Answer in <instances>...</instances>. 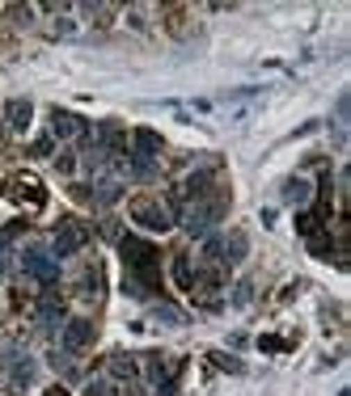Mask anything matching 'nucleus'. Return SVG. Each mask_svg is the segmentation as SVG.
<instances>
[{
    "mask_svg": "<svg viewBox=\"0 0 351 396\" xmlns=\"http://www.w3.org/2000/svg\"><path fill=\"white\" fill-rule=\"evenodd\" d=\"M208 359H212L220 371H229V375H241V371H245V363H241V359H233V354H225V350H212Z\"/></svg>",
    "mask_w": 351,
    "mask_h": 396,
    "instance_id": "nucleus-26",
    "label": "nucleus"
},
{
    "mask_svg": "<svg viewBox=\"0 0 351 396\" xmlns=\"http://www.w3.org/2000/svg\"><path fill=\"white\" fill-rule=\"evenodd\" d=\"M225 211H229L225 190H216L212 198H199V203H182V207H178V228H182L186 236H199V241H204L216 223L225 219Z\"/></svg>",
    "mask_w": 351,
    "mask_h": 396,
    "instance_id": "nucleus-2",
    "label": "nucleus"
},
{
    "mask_svg": "<svg viewBox=\"0 0 351 396\" xmlns=\"http://www.w3.org/2000/svg\"><path fill=\"white\" fill-rule=\"evenodd\" d=\"M56 169H60V173H72V169H76V156H72V152L56 156Z\"/></svg>",
    "mask_w": 351,
    "mask_h": 396,
    "instance_id": "nucleus-32",
    "label": "nucleus"
},
{
    "mask_svg": "<svg viewBox=\"0 0 351 396\" xmlns=\"http://www.w3.org/2000/svg\"><path fill=\"white\" fill-rule=\"evenodd\" d=\"M89 198H93V203H102V207H111V203H119V198H123V182H119L115 173H111V178L102 173V178L89 186Z\"/></svg>",
    "mask_w": 351,
    "mask_h": 396,
    "instance_id": "nucleus-12",
    "label": "nucleus"
},
{
    "mask_svg": "<svg viewBox=\"0 0 351 396\" xmlns=\"http://www.w3.org/2000/svg\"><path fill=\"white\" fill-rule=\"evenodd\" d=\"M51 139H72V135H85V119L81 114H68V110H51Z\"/></svg>",
    "mask_w": 351,
    "mask_h": 396,
    "instance_id": "nucleus-10",
    "label": "nucleus"
},
{
    "mask_svg": "<svg viewBox=\"0 0 351 396\" xmlns=\"http://www.w3.org/2000/svg\"><path fill=\"white\" fill-rule=\"evenodd\" d=\"M30 119H34V105H30L26 97L9 101V127H13V131H26V127H30Z\"/></svg>",
    "mask_w": 351,
    "mask_h": 396,
    "instance_id": "nucleus-17",
    "label": "nucleus"
},
{
    "mask_svg": "<svg viewBox=\"0 0 351 396\" xmlns=\"http://www.w3.org/2000/svg\"><path fill=\"white\" fill-rule=\"evenodd\" d=\"M127 160H131V173H136L140 182H148V178H157V156H140V152H131Z\"/></svg>",
    "mask_w": 351,
    "mask_h": 396,
    "instance_id": "nucleus-22",
    "label": "nucleus"
},
{
    "mask_svg": "<svg viewBox=\"0 0 351 396\" xmlns=\"http://www.w3.org/2000/svg\"><path fill=\"white\" fill-rule=\"evenodd\" d=\"M245 253H250V236L245 232H229V241H225V266L245 261Z\"/></svg>",
    "mask_w": 351,
    "mask_h": 396,
    "instance_id": "nucleus-14",
    "label": "nucleus"
},
{
    "mask_svg": "<svg viewBox=\"0 0 351 396\" xmlns=\"http://www.w3.org/2000/svg\"><path fill=\"white\" fill-rule=\"evenodd\" d=\"M204 261L225 266V236H220V232H208V236H204Z\"/></svg>",
    "mask_w": 351,
    "mask_h": 396,
    "instance_id": "nucleus-21",
    "label": "nucleus"
},
{
    "mask_svg": "<svg viewBox=\"0 0 351 396\" xmlns=\"http://www.w3.org/2000/svg\"><path fill=\"white\" fill-rule=\"evenodd\" d=\"M250 300H254V287H250V282L241 278V282H237V287H233V300H229V304H233V308H245Z\"/></svg>",
    "mask_w": 351,
    "mask_h": 396,
    "instance_id": "nucleus-29",
    "label": "nucleus"
},
{
    "mask_svg": "<svg viewBox=\"0 0 351 396\" xmlns=\"http://www.w3.org/2000/svg\"><path fill=\"white\" fill-rule=\"evenodd\" d=\"M51 152H56V139H51V135L34 139V148H30V156H51Z\"/></svg>",
    "mask_w": 351,
    "mask_h": 396,
    "instance_id": "nucleus-30",
    "label": "nucleus"
},
{
    "mask_svg": "<svg viewBox=\"0 0 351 396\" xmlns=\"http://www.w3.org/2000/svg\"><path fill=\"white\" fill-rule=\"evenodd\" d=\"M30 17H34V9H26V5H13V9H9V21H22V26H30Z\"/></svg>",
    "mask_w": 351,
    "mask_h": 396,
    "instance_id": "nucleus-31",
    "label": "nucleus"
},
{
    "mask_svg": "<svg viewBox=\"0 0 351 396\" xmlns=\"http://www.w3.org/2000/svg\"><path fill=\"white\" fill-rule=\"evenodd\" d=\"M279 346H284L279 337H259V350H267V354H271V350H279Z\"/></svg>",
    "mask_w": 351,
    "mask_h": 396,
    "instance_id": "nucleus-33",
    "label": "nucleus"
},
{
    "mask_svg": "<svg viewBox=\"0 0 351 396\" xmlns=\"http://www.w3.org/2000/svg\"><path fill=\"white\" fill-rule=\"evenodd\" d=\"M13 190H17V198H26V203H34V207H42L47 203V186L34 178V173H13Z\"/></svg>",
    "mask_w": 351,
    "mask_h": 396,
    "instance_id": "nucleus-11",
    "label": "nucleus"
},
{
    "mask_svg": "<svg viewBox=\"0 0 351 396\" xmlns=\"http://www.w3.org/2000/svg\"><path fill=\"white\" fill-rule=\"evenodd\" d=\"M85 396H119V384L115 379H89L85 384Z\"/></svg>",
    "mask_w": 351,
    "mask_h": 396,
    "instance_id": "nucleus-27",
    "label": "nucleus"
},
{
    "mask_svg": "<svg viewBox=\"0 0 351 396\" xmlns=\"http://www.w3.org/2000/svg\"><path fill=\"white\" fill-rule=\"evenodd\" d=\"M60 337H64V354H81V350H89L97 342V329H93V320L72 316V320H64Z\"/></svg>",
    "mask_w": 351,
    "mask_h": 396,
    "instance_id": "nucleus-6",
    "label": "nucleus"
},
{
    "mask_svg": "<svg viewBox=\"0 0 351 396\" xmlns=\"http://www.w3.org/2000/svg\"><path fill=\"white\" fill-rule=\"evenodd\" d=\"M64 320H68V308H64V300H60L56 291L38 300V312H34L38 333H60V329H64Z\"/></svg>",
    "mask_w": 351,
    "mask_h": 396,
    "instance_id": "nucleus-7",
    "label": "nucleus"
},
{
    "mask_svg": "<svg viewBox=\"0 0 351 396\" xmlns=\"http://www.w3.org/2000/svg\"><path fill=\"white\" fill-rule=\"evenodd\" d=\"M136 375H140L136 359H131L127 350H115V354H111V379H136Z\"/></svg>",
    "mask_w": 351,
    "mask_h": 396,
    "instance_id": "nucleus-15",
    "label": "nucleus"
},
{
    "mask_svg": "<svg viewBox=\"0 0 351 396\" xmlns=\"http://www.w3.org/2000/svg\"><path fill=\"white\" fill-rule=\"evenodd\" d=\"M72 30H76V21H68V17L56 21V34H72Z\"/></svg>",
    "mask_w": 351,
    "mask_h": 396,
    "instance_id": "nucleus-34",
    "label": "nucleus"
},
{
    "mask_svg": "<svg viewBox=\"0 0 351 396\" xmlns=\"http://www.w3.org/2000/svg\"><path fill=\"white\" fill-rule=\"evenodd\" d=\"M144 371H148V379H153L157 396H174V392H178L182 363H174V359H165V354H148V359H144Z\"/></svg>",
    "mask_w": 351,
    "mask_h": 396,
    "instance_id": "nucleus-4",
    "label": "nucleus"
},
{
    "mask_svg": "<svg viewBox=\"0 0 351 396\" xmlns=\"http://www.w3.org/2000/svg\"><path fill=\"white\" fill-rule=\"evenodd\" d=\"M153 320H161V325H170V329H182V325H186V312L174 308V304H153Z\"/></svg>",
    "mask_w": 351,
    "mask_h": 396,
    "instance_id": "nucleus-19",
    "label": "nucleus"
},
{
    "mask_svg": "<svg viewBox=\"0 0 351 396\" xmlns=\"http://www.w3.org/2000/svg\"><path fill=\"white\" fill-rule=\"evenodd\" d=\"M161 148H165V139H161L157 131H148V127L136 131V152H140V156H157Z\"/></svg>",
    "mask_w": 351,
    "mask_h": 396,
    "instance_id": "nucleus-18",
    "label": "nucleus"
},
{
    "mask_svg": "<svg viewBox=\"0 0 351 396\" xmlns=\"http://www.w3.org/2000/svg\"><path fill=\"white\" fill-rule=\"evenodd\" d=\"M81 291H85L89 300H102V266H97V261L85 266V274H81Z\"/></svg>",
    "mask_w": 351,
    "mask_h": 396,
    "instance_id": "nucleus-16",
    "label": "nucleus"
},
{
    "mask_svg": "<svg viewBox=\"0 0 351 396\" xmlns=\"http://www.w3.org/2000/svg\"><path fill=\"white\" fill-rule=\"evenodd\" d=\"M47 363H51V367H56V371H60L64 379H72V384L81 379V367L72 363V354H47Z\"/></svg>",
    "mask_w": 351,
    "mask_h": 396,
    "instance_id": "nucleus-23",
    "label": "nucleus"
},
{
    "mask_svg": "<svg viewBox=\"0 0 351 396\" xmlns=\"http://www.w3.org/2000/svg\"><path fill=\"white\" fill-rule=\"evenodd\" d=\"M85 223H76V219H64L60 228H56V241H51V253L56 257H72V253H81V245H85Z\"/></svg>",
    "mask_w": 351,
    "mask_h": 396,
    "instance_id": "nucleus-8",
    "label": "nucleus"
},
{
    "mask_svg": "<svg viewBox=\"0 0 351 396\" xmlns=\"http://www.w3.org/2000/svg\"><path fill=\"white\" fill-rule=\"evenodd\" d=\"M22 270H26L30 278H38V282H56V278H60V257L47 249V245H26Z\"/></svg>",
    "mask_w": 351,
    "mask_h": 396,
    "instance_id": "nucleus-3",
    "label": "nucleus"
},
{
    "mask_svg": "<svg viewBox=\"0 0 351 396\" xmlns=\"http://www.w3.org/2000/svg\"><path fill=\"white\" fill-rule=\"evenodd\" d=\"M131 219L140 223V228H148V232H170V228H174L170 211H165L157 198H144V194L131 203Z\"/></svg>",
    "mask_w": 351,
    "mask_h": 396,
    "instance_id": "nucleus-5",
    "label": "nucleus"
},
{
    "mask_svg": "<svg viewBox=\"0 0 351 396\" xmlns=\"http://www.w3.org/2000/svg\"><path fill=\"white\" fill-rule=\"evenodd\" d=\"M97 236L111 241V245H119V241H123V223H119V219H102V223H97Z\"/></svg>",
    "mask_w": 351,
    "mask_h": 396,
    "instance_id": "nucleus-28",
    "label": "nucleus"
},
{
    "mask_svg": "<svg viewBox=\"0 0 351 396\" xmlns=\"http://www.w3.org/2000/svg\"><path fill=\"white\" fill-rule=\"evenodd\" d=\"M0 190H5V182H0Z\"/></svg>",
    "mask_w": 351,
    "mask_h": 396,
    "instance_id": "nucleus-35",
    "label": "nucleus"
},
{
    "mask_svg": "<svg viewBox=\"0 0 351 396\" xmlns=\"http://www.w3.org/2000/svg\"><path fill=\"white\" fill-rule=\"evenodd\" d=\"M305 241H309V253H318V257H334V245H330V236H326V228H318V232H309Z\"/></svg>",
    "mask_w": 351,
    "mask_h": 396,
    "instance_id": "nucleus-24",
    "label": "nucleus"
},
{
    "mask_svg": "<svg viewBox=\"0 0 351 396\" xmlns=\"http://www.w3.org/2000/svg\"><path fill=\"white\" fill-rule=\"evenodd\" d=\"M309 194H313V186H309L305 178H288V182H284V203H288V207H305Z\"/></svg>",
    "mask_w": 351,
    "mask_h": 396,
    "instance_id": "nucleus-13",
    "label": "nucleus"
},
{
    "mask_svg": "<svg viewBox=\"0 0 351 396\" xmlns=\"http://www.w3.org/2000/svg\"><path fill=\"white\" fill-rule=\"evenodd\" d=\"M119 253H123V261H127V270H131V278L123 282V287H127L136 300L157 295V291H161V253H157V245H148V241H140V236H123V241H119Z\"/></svg>",
    "mask_w": 351,
    "mask_h": 396,
    "instance_id": "nucleus-1",
    "label": "nucleus"
},
{
    "mask_svg": "<svg viewBox=\"0 0 351 396\" xmlns=\"http://www.w3.org/2000/svg\"><path fill=\"white\" fill-rule=\"evenodd\" d=\"M170 270H174V282H178L182 291H190V287H195V266H190V257H182V253H178Z\"/></svg>",
    "mask_w": 351,
    "mask_h": 396,
    "instance_id": "nucleus-20",
    "label": "nucleus"
},
{
    "mask_svg": "<svg viewBox=\"0 0 351 396\" xmlns=\"http://www.w3.org/2000/svg\"><path fill=\"white\" fill-rule=\"evenodd\" d=\"M22 232H26V223H22V219H13V223H0V257H5V249H9V245L22 236Z\"/></svg>",
    "mask_w": 351,
    "mask_h": 396,
    "instance_id": "nucleus-25",
    "label": "nucleus"
},
{
    "mask_svg": "<svg viewBox=\"0 0 351 396\" xmlns=\"http://www.w3.org/2000/svg\"><path fill=\"white\" fill-rule=\"evenodd\" d=\"M5 371H9V379H13L17 388H30V379H34L38 363H34L22 346H9V350H5Z\"/></svg>",
    "mask_w": 351,
    "mask_h": 396,
    "instance_id": "nucleus-9",
    "label": "nucleus"
}]
</instances>
